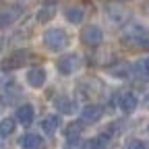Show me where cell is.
<instances>
[{"label":"cell","instance_id":"obj_16","mask_svg":"<svg viewBox=\"0 0 149 149\" xmlns=\"http://www.w3.org/2000/svg\"><path fill=\"white\" fill-rule=\"evenodd\" d=\"M83 149H108V137L100 135V137H93L89 141L83 143Z\"/></svg>","mask_w":149,"mask_h":149},{"label":"cell","instance_id":"obj_11","mask_svg":"<svg viewBox=\"0 0 149 149\" xmlns=\"http://www.w3.org/2000/svg\"><path fill=\"white\" fill-rule=\"evenodd\" d=\"M19 145H21L23 149H42L44 139L40 135H35V133H25L21 137V141H19Z\"/></svg>","mask_w":149,"mask_h":149},{"label":"cell","instance_id":"obj_15","mask_svg":"<svg viewBox=\"0 0 149 149\" xmlns=\"http://www.w3.org/2000/svg\"><path fill=\"white\" fill-rule=\"evenodd\" d=\"M58 126H60V118L56 114H50V116H46L42 120V130L46 135H54L56 130H58Z\"/></svg>","mask_w":149,"mask_h":149},{"label":"cell","instance_id":"obj_25","mask_svg":"<svg viewBox=\"0 0 149 149\" xmlns=\"http://www.w3.org/2000/svg\"><path fill=\"white\" fill-rule=\"evenodd\" d=\"M147 135H149V126H147Z\"/></svg>","mask_w":149,"mask_h":149},{"label":"cell","instance_id":"obj_8","mask_svg":"<svg viewBox=\"0 0 149 149\" xmlns=\"http://www.w3.org/2000/svg\"><path fill=\"white\" fill-rule=\"evenodd\" d=\"M102 116H104V108L97 104H89L81 110V122L83 124H95Z\"/></svg>","mask_w":149,"mask_h":149},{"label":"cell","instance_id":"obj_5","mask_svg":"<svg viewBox=\"0 0 149 149\" xmlns=\"http://www.w3.org/2000/svg\"><path fill=\"white\" fill-rule=\"evenodd\" d=\"M79 66H81L79 54H64V56L58 58V62H56V68H58L60 74H72Z\"/></svg>","mask_w":149,"mask_h":149},{"label":"cell","instance_id":"obj_26","mask_svg":"<svg viewBox=\"0 0 149 149\" xmlns=\"http://www.w3.org/2000/svg\"><path fill=\"white\" fill-rule=\"evenodd\" d=\"M0 4H2V0H0Z\"/></svg>","mask_w":149,"mask_h":149},{"label":"cell","instance_id":"obj_1","mask_svg":"<svg viewBox=\"0 0 149 149\" xmlns=\"http://www.w3.org/2000/svg\"><path fill=\"white\" fill-rule=\"evenodd\" d=\"M120 42L126 48H149V29L139 23H128L122 29Z\"/></svg>","mask_w":149,"mask_h":149},{"label":"cell","instance_id":"obj_6","mask_svg":"<svg viewBox=\"0 0 149 149\" xmlns=\"http://www.w3.org/2000/svg\"><path fill=\"white\" fill-rule=\"evenodd\" d=\"M116 104H118V108L124 112V114H130V112H135V110H137L139 100H137V95H135L133 91H122V93H118Z\"/></svg>","mask_w":149,"mask_h":149},{"label":"cell","instance_id":"obj_18","mask_svg":"<svg viewBox=\"0 0 149 149\" xmlns=\"http://www.w3.org/2000/svg\"><path fill=\"white\" fill-rule=\"evenodd\" d=\"M81 130H83V122H70V124L64 128V135H66L68 141H70V139H79Z\"/></svg>","mask_w":149,"mask_h":149},{"label":"cell","instance_id":"obj_17","mask_svg":"<svg viewBox=\"0 0 149 149\" xmlns=\"http://www.w3.org/2000/svg\"><path fill=\"white\" fill-rule=\"evenodd\" d=\"M15 126H17V120L15 118H2L0 120V137H8L15 133Z\"/></svg>","mask_w":149,"mask_h":149},{"label":"cell","instance_id":"obj_12","mask_svg":"<svg viewBox=\"0 0 149 149\" xmlns=\"http://www.w3.org/2000/svg\"><path fill=\"white\" fill-rule=\"evenodd\" d=\"M108 72L112 74V77L126 79V77H130V72H133V66L126 64V62H116V64H112V66L108 68Z\"/></svg>","mask_w":149,"mask_h":149},{"label":"cell","instance_id":"obj_20","mask_svg":"<svg viewBox=\"0 0 149 149\" xmlns=\"http://www.w3.org/2000/svg\"><path fill=\"white\" fill-rule=\"evenodd\" d=\"M54 6H44V8H40V13H37V21L40 23H46V21H50V19L54 17Z\"/></svg>","mask_w":149,"mask_h":149},{"label":"cell","instance_id":"obj_23","mask_svg":"<svg viewBox=\"0 0 149 149\" xmlns=\"http://www.w3.org/2000/svg\"><path fill=\"white\" fill-rule=\"evenodd\" d=\"M145 104H147V106H149V91H147V93H145Z\"/></svg>","mask_w":149,"mask_h":149},{"label":"cell","instance_id":"obj_2","mask_svg":"<svg viewBox=\"0 0 149 149\" xmlns=\"http://www.w3.org/2000/svg\"><path fill=\"white\" fill-rule=\"evenodd\" d=\"M70 44V37L68 33L62 29V27H52V29H46L44 33V46L52 52H62L66 46Z\"/></svg>","mask_w":149,"mask_h":149},{"label":"cell","instance_id":"obj_13","mask_svg":"<svg viewBox=\"0 0 149 149\" xmlns=\"http://www.w3.org/2000/svg\"><path fill=\"white\" fill-rule=\"evenodd\" d=\"M54 106H56V110H58V112H62V114H74V110H77L74 102H72L70 97H66V95H60V97H56Z\"/></svg>","mask_w":149,"mask_h":149},{"label":"cell","instance_id":"obj_10","mask_svg":"<svg viewBox=\"0 0 149 149\" xmlns=\"http://www.w3.org/2000/svg\"><path fill=\"white\" fill-rule=\"evenodd\" d=\"M15 118L21 122L23 126H29V124L33 122V118H35V110H33V106H31V104H23V106H19V108H17Z\"/></svg>","mask_w":149,"mask_h":149},{"label":"cell","instance_id":"obj_4","mask_svg":"<svg viewBox=\"0 0 149 149\" xmlns=\"http://www.w3.org/2000/svg\"><path fill=\"white\" fill-rule=\"evenodd\" d=\"M81 42L89 48H97L102 42H104V31L97 27V25H87L83 31H81Z\"/></svg>","mask_w":149,"mask_h":149},{"label":"cell","instance_id":"obj_7","mask_svg":"<svg viewBox=\"0 0 149 149\" xmlns=\"http://www.w3.org/2000/svg\"><path fill=\"white\" fill-rule=\"evenodd\" d=\"M23 8L21 6H8L4 10H0V29H8L10 25H15L21 17Z\"/></svg>","mask_w":149,"mask_h":149},{"label":"cell","instance_id":"obj_22","mask_svg":"<svg viewBox=\"0 0 149 149\" xmlns=\"http://www.w3.org/2000/svg\"><path fill=\"white\" fill-rule=\"evenodd\" d=\"M143 13H145V15H149V0H147V2L143 4Z\"/></svg>","mask_w":149,"mask_h":149},{"label":"cell","instance_id":"obj_24","mask_svg":"<svg viewBox=\"0 0 149 149\" xmlns=\"http://www.w3.org/2000/svg\"><path fill=\"white\" fill-rule=\"evenodd\" d=\"M118 2H128V0H118Z\"/></svg>","mask_w":149,"mask_h":149},{"label":"cell","instance_id":"obj_14","mask_svg":"<svg viewBox=\"0 0 149 149\" xmlns=\"http://www.w3.org/2000/svg\"><path fill=\"white\" fill-rule=\"evenodd\" d=\"M64 17H66V21L72 23V25H79L83 19H85V10L81 6H68L64 10Z\"/></svg>","mask_w":149,"mask_h":149},{"label":"cell","instance_id":"obj_21","mask_svg":"<svg viewBox=\"0 0 149 149\" xmlns=\"http://www.w3.org/2000/svg\"><path fill=\"white\" fill-rule=\"evenodd\" d=\"M126 149H147V145L143 141H139V139H130L128 145H126Z\"/></svg>","mask_w":149,"mask_h":149},{"label":"cell","instance_id":"obj_3","mask_svg":"<svg viewBox=\"0 0 149 149\" xmlns=\"http://www.w3.org/2000/svg\"><path fill=\"white\" fill-rule=\"evenodd\" d=\"M31 58L29 50H15L13 54H8L6 58L2 60V70H17V68H23Z\"/></svg>","mask_w":149,"mask_h":149},{"label":"cell","instance_id":"obj_9","mask_svg":"<svg viewBox=\"0 0 149 149\" xmlns=\"http://www.w3.org/2000/svg\"><path fill=\"white\" fill-rule=\"evenodd\" d=\"M27 83H29V87H33V89L44 87V83H46V70H44L42 66L29 68V70H27Z\"/></svg>","mask_w":149,"mask_h":149},{"label":"cell","instance_id":"obj_19","mask_svg":"<svg viewBox=\"0 0 149 149\" xmlns=\"http://www.w3.org/2000/svg\"><path fill=\"white\" fill-rule=\"evenodd\" d=\"M133 72H137L139 77H149V56L141 58V60L133 66Z\"/></svg>","mask_w":149,"mask_h":149}]
</instances>
